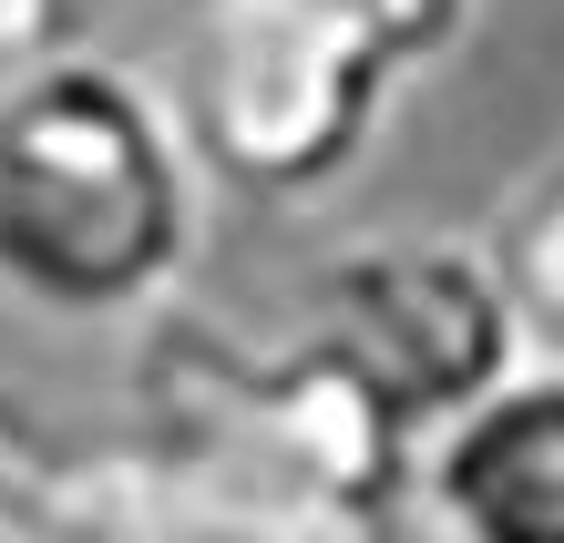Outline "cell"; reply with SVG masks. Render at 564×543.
<instances>
[{
  "instance_id": "1",
  "label": "cell",
  "mask_w": 564,
  "mask_h": 543,
  "mask_svg": "<svg viewBox=\"0 0 564 543\" xmlns=\"http://www.w3.org/2000/svg\"><path fill=\"white\" fill-rule=\"evenodd\" d=\"M134 452L237 543H401L421 523V431L339 338L164 308L134 328Z\"/></svg>"
},
{
  "instance_id": "2",
  "label": "cell",
  "mask_w": 564,
  "mask_h": 543,
  "mask_svg": "<svg viewBox=\"0 0 564 543\" xmlns=\"http://www.w3.org/2000/svg\"><path fill=\"white\" fill-rule=\"evenodd\" d=\"M216 175L164 73L62 42L0 83V297L52 328H144L206 257Z\"/></svg>"
},
{
  "instance_id": "3",
  "label": "cell",
  "mask_w": 564,
  "mask_h": 543,
  "mask_svg": "<svg viewBox=\"0 0 564 543\" xmlns=\"http://www.w3.org/2000/svg\"><path fill=\"white\" fill-rule=\"evenodd\" d=\"M164 93L247 206H318L370 164L411 83L380 0H164Z\"/></svg>"
},
{
  "instance_id": "4",
  "label": "cell",
  "mask_w": 564,
  "mask_h": 543,
  "mask_svg": "<svg viewBox=\"0 0 564 543\" xmlns=\"http://www.w3.org/2000/svg\"><path fill=\"white\" fill-rule=\"evenodd\" d=\"M308 328L370 369L401 400V421L431 441L462 400H482L503 369L534 359L523 297L492 257V236H431V226H390L359 236L308 278Z\"/></svg>"
},
{
  "instance_id": "5",
  "label": "cell",
  "mask_w": 564,
  "mask_h": 543,
  "mask_svg": "<svg viewBox=\"0 0 564 543\" xmlns=\"http://www.w3.org/2000/svg\"><path fill=\"white\" fill-rule=\"evenodd\" d=\"M431 543H564V359L503 369L421 441Z\"/></svg>"
},
{
  "instance_id": "6",
  "label": "cell",
  "mask_w": 564,
  "mask_h": 543,
  "mask_svg": "<svg viewBox=\"0 0 564 543\" xmlns=\"http://www.w3.org/2000/svg\"><path fill=\"white\" fill-rule=\"evenodd\" d=\"M62 482H73V513H83L93 543H237V533H216L206 513H185L123 441H104V452H62Z\"/></svg>"
},
{
  "instance_id": "7",
  "label": "cell",
  "mask_w": 564,
  "mask_h": 543,
  "mask_svg": "<svg viewBox=\"0 0 564 543\" xmlns=\"http://www.w3.org/2000/svg\"><path fill=\"white\" fill-rule=\"evenodd\" d=\"M492 257H503V278H513V297H523L534 349L564 359V154L503 206V226H492Z\"/></svg>"
},
{
  "instance_id": "8",
  "label": "cell",
  "mask_w": 564,
  "mask_h": 543,
  "mask_svg": "<svg viewBox=\"0 0 564 543\" xmlns=\"http://www.w3.org/2000/svg\"><path fill=\"white\" fill-rule=\"evenodd\" d=\"M380 21L401 31V52H411V73H431V62H452L462 42H473V21H482V0H380Z\"/></svg>"
},
{
  "instance_id": "9",
  "label": "cell",
  "mask_w": 564,
  "mask_h": 543,
  "mask_svg": "<svg viewBox=\"0 0 564 543\" xmlns=\"http://www.w3.org/2000/svg\"><path fill=\"white\" fill-rule=\"evenodd\" d=\"M73 21H83V0H0V83L31 73L42 52H62Z\"/></svg>"
},
{
  "instance_id": "10",
  "label": "cell",
  "mask_w": 564,
  "mask_h": 543,
  "mask_svg": "<svg viewBox=\"0 0 564 543\" xmlns=\"http://www.w3.org/2000/svg\"><path fill=\"white\" fill-rule=\"evenodd\" d=\"M11 543H93V533H83V513H73V482H62V461L42 471V492L21 502V523H11Z\"/></svg>"
}]
</instances>
